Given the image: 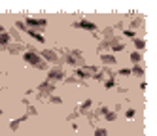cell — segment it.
Here are the masks:
<instances>
[{
    "mask_svg": "<svg viewBox=\"0 0 157 136\" xmlns=\"http://www.w3.org/2000/svg\"><path fill=\"white\" fill-rule=\"evenodd\" d=\"M100 59H102L104 64H116V62H117L116 57H114V55H108V53H102V55H100Z\"/></svg>",
    "mask_w": 157,
    "mask_h": 136,
    "instance_id": "5bb4252c",
    "label": "cell"
},
{
    "mask_svg": "<svg viewBox=\"0 0 157 136\" xmlns=\"http://www.w3.org/2000/svg\"><path fill=\"white\" fill-rule=\"evenodd\" d=\"M110 49L112 51H123L125 49V43H123L119 38H112L110 40Z\"/></svg>",
    "mask_w": 157,
    "mask_h": 136,
    "instance_id": "30bf717a",
    "label": "cell"
},
{
    "mask_svg": "<svg viewBox=\"0 0 157 136\" xmlns=\"http://www.w3.org/2000/svg\"><path fill=\"white\" fill-rule=\"evenodd\" d=\"M19 123H23V119H13V121H10V129H12V130H17V129H19Z\"/></svg>",
    "mask_w": 157,
    "mask_h": 136,
    "instance_id": "7402d4cb",
    "label": "cell"
},
{
    "mask_svg": "<svg viewBox=\"0 0 157 136\" xmlns=\"http://www.w3.org/2000/svg\"><path fill=\"white\" fill-rule=\"evenodd\" d=\"M123 34H125L127 38H134V34H136V32H134V30H131V28H127V30H123Z\"/></svg>",
    "mask_w": 157,
    "mask_h": 136,
    "instance_id": "f1b7e54d",
    "label": "cell"
},
{
    "mask_svg": "<svg viewBox=\"0 0 157 136\" xmlns=\"http://www.w3.org/2000/svg\"><path fill=\"white\" fill-rule=\"evenodd\" d=\"M10 38H13L15 43H21V32H19L15 27H12V30H10Z\"/></svg>",
    "mask_w": 157,
    "mask_h": 136,
    "instance_id": "e0dca14e",
    "label": "cell"
},
{
    "mask_svg": "<svg viewBox=\"0 0 157 136\" xmlns=\"http://www.w3.org/2000/svg\"><path fill=\"white\" fill-rule=\"evenodd\" d=\"M74 28H85V30H97V25L93 21H87V19H80V21H74L72 23Z\"/></svg>",
    "mask_w": 157,
    "mask_h": 136,
    "instance_id": "5b68a950",
    "label": "cell"
},
{
    "mask_svg": "<svg viewBox=\"0 0 157 136\" xmlns=\"http://www.w3.org/2000/svg\"><path fill=\"white\" fill-rule=\"evenodd\" d=\"M121 74H123V76H129L131 70H129V68H121V70H119V76H121Z\"/></svg>",
    "mask_w": 157,
    "mask_h": 136,
    "instance_id": "4dcf8cb0",
    "label": "cell"
},
{
    "mask_svg": "<svg viewBox=\"0 0 157 136\" xmlns=\"http://www.w3.org/2000/svg\"><path fill=\"white\" fill-rule=\"evenodd\" d=\"M134 45H136L138 49H144V47H146V42H144L142 38H134Z\"/></svg>",
    "mask_w": 157,
    "mask_h": 136,
    "instance_id": "603a6c76",
    "label": "cell"
},
{
    "mask_svg": "<svg viewBox=\"0 0 157 136\" xmlns=\"http://www.w3.org/2000/svg\"><path fill=\"white\" fill-rule=\"evenodd\" d=\"M64 83H76V85H87V81H85V79H82V77H78V76H72V77H66V79H64Z\"/></svg>",
    "mask_w": 157,
    "mask_h": 136,
    "instance_id": "7c38bea8",
    "label": "cell"
},
{
    "mask_svg": "<svg viewBox=\"0 0 157 136\" xmlns=\"http://www.w3.org/2000/svg\"><path fill=\"white\" fill-rule=\"evenodd\" d=\"M104 117H106L108 121H116V119H117V111H108Z\"/></svg>",
    "mask_w": 157,
    "mask_h": 136,
    "instance_id": "cb8c5ba5",
    "label": "cell"
},
{
    "mask_svg": "<svg viewBox=\"0 0 157 136\" xmlns=\"http://www.w3.org/2000/svg\"><path fill=\"white\" fill-rule=\"evenodd\" d=\"M15 28H17V30H25V32L29 30V28L25 27V23H23V21H17V23H15Z\"/></svg>",
    "mask_w": 157,
    "mask_h": 136,
    "instance_id": "484cf974",
    "label": "cell"
},
{
    "mask_svg": "<svg viewBox=\"0 0 157 136\" xmlns=\"http://www.w3.org/2000/svg\"><path fill=\"white\" fill-rule=\"evenodd\" d=\"M8 43H10V34L4 30L2 25H0V49H6Z\"/></svg>",
    "mask_w": 157,
    "mask_h": 136,
    "instance_id": "9c48e42d",
    "label": "cell"
},
{
    "mask_svg": "<svg viewBox=\"0 0 157 136\" xmlns=\"http://www.w3.org/2000/svg\"><path fill=\"white\" fill-rule=\"evenodd\" d=\"M23 59H25V62H27L29 66L40 68V70H46V68H48V62H44L42 57L36 55V51H27V53L23 55Z\"/></svg>",
    "mask_w": 157,
    "mask_h": 136,
    "instance_id": "6da1fadb",
    "label": "cell"
},
{
    "mask_svg": "<svg viewBox=\"0 0 157 136\" xmlns=\"http://www.w3.org/2000/svg\"><path fill=\"white\" fill-rule=\"evenodd\" d=\"M95 136H108L106 129H95Z\"/></svg>",
    "mask_w": 157,
    "mask_h": 136,
    "instance_id": "4316f807",
    "label": "cell"
},
{
    "mask_svg": "<svg viewBox=\"0 0 157 136\" xmlns=\"http://www.w3.org/2000/svg\"><path fill=\"white\" fill-rule=\"evenodd\" d=\"M0 113H2V110H0Z\"/></svg>",
    "mask_w": 157,
    "mask_h": 136,
    "instance_id": "d6a6232c",
    "label": "cell"
},
{
    "mask_svg": "<svg viewBox=\"0 0 157 136\" xmlns=\"http://www.w3.org/2000/svg\"><path fill=\"white\" fill-rule=\"evenodd\" d=\"M27 34H29V36H32L36 42H40V43L44 42V36H42V34H40L38 30H34V28H29V30H27Z\"/></svg>",
    "mask_w": 157,
    "mask_h": 136,
    "instance_id": "2e32d148",
    "label": "cell"
},
{
    "mask_svg": "<svg viewBox=\"0 0 157 136\" xmlns=\"http://www.w3.org/2000/svg\"><path fill=\"white\" fill-rule=\"evenodd\" d=\"M53 89H55V85L53 83H49V81H44V83H40V87H38V100H48L49 96H51V93H53Z\"/></svg>",
    "mask_w": 157,
    "mask_h": 136,
    "instance_id": "3957f363",
    "label": "cell"
},
{
    "mask_svg": "<svg viewBox=\"0 0 157 136\" xmlns=\"http://www.w3.org/2000/svg\"><path fill=\"white\" fill-rule=\"evenodd\" d=\"M61 77H64V70L61 66H53L51 70L48 72V81L49 83H53V81H59Z\"/></svg>",
    "mask_w": 157,
    "mask_h": 136,
    "instance_id": "277c9868",
    "label": "cell"
},
{
    "mask_svg": "<svg viewBox=\"0 0 157 136\" xmlns=\"http://www.w3.org/2000/svg\"><path fill=\"white\" fill-rule=\"evenodd\" d=\"M64 62L70 64V66H83V57L80 49H70V51H64Z\"/></svg>",
    "mask_w": 157,
    "mask_h": 136,
    "instance_id": "7a4b0ae2",
    "label": "cell"
},
{
    "mask_svg": "<svg viewBox=\"0 0 157 136\" xmlns=\"http://www.w3.org/2000/svg\"><path fill=\"white\" fill-rule=\"evenodd\" d=\"M108 111H110V108H108V106H100L97 113H98V115H106V113H108Z\"/></svg>",
    "mask_w": 157,
    "mask_h": 136,
    "instance_id": "83f0119b",
    "label": "cell"
},
{
    "mask_svg": "<svg viewBox=\"0 0 157 136\" xmlns=\"http://www.w3.org/2000/svg\"><path fill=\"white\" fill-rule=\"evenodd\" d=\"M116 77H108V79H104V85H106V89H110V87H116Z\"/></svg>",
    "mask_w": 157,
    "mask_h": 136,
    "instance_id": "44dd1931",
    "label": "cell"
},
{
    "mask_svg": "<svg viewBox=\"0 0 157 136\" xmlns=\"http://www.w3.org/2000/svg\"><path fill=\"white\" fill-rule=\"evenodd\" d=\"M80 115H82L80 111H74V113H70V115H68V121H72V119H78Z\"/></svg>",
    "mask_w": 157,
    "mask_h": 136,
    "instance_id": "f546056e",
    "label": "cell"
},
{
    "mask_svg": "<svg viewBox=\"0 0 157 136\" xmlns=\"http://www.w3.org/2000/svg\"><path fill=\"white\" fill-rule=\"evenodd\" d=\"M125 115H127L129 119H131V117H134V110H132V108H129V110H127V113H125Z\"/></svg>",
    "mask_w": 157,
    "mask_h": 136,
    "instance_id": "1f68e13d",
    "label": "cell"
},
{
    "mask_svg": "<svg viewBox=\"0 0 157 136\" xmlns=\"http://www.w3.org/2000/svg\"><path fill=\"white\" fill-rule=\"evenodd\" d=\"M25 49H27V45H23V43H15V42L6 45V51L12 53V55H19L21 51H25Z\"/></svg>",
    "mask_w": 157,
    "mask_h": 136,
    "instance_id": "8992f818",
    "label": "cell"
},
{
    "mask_svg": "<svg viewBox=\"0 0 157 136\" xmlns=\"http://www.w3.org/2000/svg\"><path fill=\"white\" fill-rule=\"evenodd\" d=\"M142 23H144L142 15H136V17H134V19H131V30H134V28H136V27H140Z\"/></svg>",
    "mask_w": 157,
    "mask_h": 136,
    "instance_id": "ac0fdd59",
    "label": "cell"
},
{
    "mask_svg": "<svg viewBox=\"0 0 157 136\" xmlns=\"http://www.w3.org/2000/svg\"><path fill=\"white\" fill-rule=\"evenodd\" d=\"M42 57H44L46 61H49V62H55V64L59 66V55L55 53L53 49H44V51H42Z\"/></svg>",
    "mask_w": 157,
    "mask_h": 136,
    "instance_id": "52a82bcc",
    "label": "cell"
},
{
    "mask_svg": "<svg viewBox=\"0 0 157 136\" xmlns=\"http://www.w3.org/2000/svg\"><path fill=\"white\" fill-rule=\"evenodd\" d=\"M131 74H136V76H144V66H142V64H134V68L131 70Z\"/></svg>",
    "mask_w": 157,
    "mask_h": 136,
    "instance_id": "ffe728a7",
    "label": "cell"
},
{
    "mask_svg": "<svg viewBox=\"0 0 157 136\" xmlns=\"http://www.w3.org/2000/svg\"><path fill=\"white\" fill-rule=\"evenodd\" d=\"M102 36H104V40H112V38H116V34H114V27H104V28H102Z\"/></svg>",
    "mask_w": 157,
    "mask_h": 136,
    "instance_id": "4fadbf2b",
    "label": "cell"
},
{
    "mask_svg": "<svg viewBox=\"0 0 157 136\" xmlns=\"http://www.w3.org/2000/svg\"><path fill=\"white\" fill-rule=\"evenodd\" d=\"M48 100L51 102V104H61V102H63V100H61V96H57V95H51Z\"/></svg>",
    "mask_w": 157,
    "mask_h": 136,
    "instance_id": "d4e9b609",
    "label": "cell"
},
{
    "mask_svg": "<svg viewBox=\"0 0 157 136\" xmlns=\"http://www.w3.org/2000/svg\"><path fill=\"white\" fill-rule=\"evenodd\" d=\"M91 106H93V100H91V98H85L83 102H80V106H78L80 110H78V111H80V113H85V111H89V108H91Z\"/></svg>",
    "mask_w": 157,
    "mask_h": 136,
    "instance_id": "8fae6325",
    "label": "cell"
},
{
    "mask_svg": "<svg viewBox=\"0 0 157 136\" xmlns=\"http://www.w3.org/2000/svg\"><path fill=\"white\" fill-rule=\"evenodd\" d=\"M27 25H29V28H42V27H46L48 25V21L46 19H34V17H27Z\"/></svg>",
    "mask_w": 157,
    "mask_h": 136,
    "instance_id": "ba28073f",
    "label": "cell"
},
{
    "mask_svg": "<svg viewBox=\"0 0 157 136\" xmlns=\"http://www.w3.org/2000/svg\"><path fill=\"white\" fill-rule=\"evenodd\" d=\"M131 61H132L134 64H140V62H142V55H140L138 51H132V53H131Z\"/></svg>",
    "mask_w": 157,
    "mask_h": 136,
    "instance_id": "d6986e66",
    "label": "cell"
},
{
    "mask_svg": "<svg viewBox=\"0 0 157 136\" xmlns=\"http://www.w3.org/2000/svg\"><path fill=\"white\" fill-rule=\"evenodd\" d=\"M23 104L27 106V115H29V117H30V115H36V113H38V110L32 106V104H29V100H27V98H23Z\"/></svg>",
    "mask_w": 157,
    "mask_h": 136,
    "instance_id": "9a60e30c",
    "label": "cell"
}]
</instances>
